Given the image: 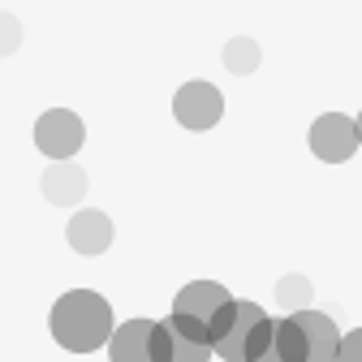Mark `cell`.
<instances>
[{"mask_svg":"<svg viewBox=\"0 0 362 362\" xmlns=\"http://www.w3.org/2000/svg\"><path fill=\"white\" fill-rule=\"evenodd\" d=\"M48 328H52V341L69 354H95L112 341L117 324H112V306L104 293L95 289H69L52 302V315H48Z\"/></svg>","mask_w":362,"mask_h":362,"instance_id":"1","label":"cell"},{"mask_svg":"<svg viewBox=\"0 0 362 362\" xmlns=\"http://www.w3.org/2000/svg\"><path fill=\"white\" fill-rule=\"evenodd\" d=\"M82 139H86V125L69 108H48V112L35 121V147L48 156L52 164H65L69 156H78Z\"/></svg>","mask_w":362,"mask_h":362,"instance_id":"2","label":"cell"},{"mask_svg":"<svg viewBox=\"0 0 362 362\" xmlns=\"http://www.w3.org/2000/svg\"><path fill=\"white\" fill-rule=\"evenodd\" d=\"M306 143H310V151L320 156L324 164H345L362 143H358V125H354V117H345V112H324V117H315L310 121V129H306Z\"/></svg>","mask_w":362,"mask_h":362,"instance_id":"3","label":"cell"},{"mask_svg":"<svg viewBox=\"0 0 362 362\" xmlns=\"http://www.w3.org/2000/svg\"><path fill=\"white\" fill-rule=\"evenodd\" d=\"M173 117H177V125L203 134V129H211L224 117V95L211 82H186L173 95Z\"/></svg>","mask_w":362,"mask_h":362,"instance_id":"4","label":"cell"},{"mask_svg":"<svg viewBox=\"0 0 362 362\" xmlns=\"http://www.w3.org/2000/svg\"><path fill=\"white\" fill-rule=\"evenodd\" d=\"M65 238H69V246H74L78 255L95 259V255H104V250L112 246V220H108L104 211H95V207H82V211L69 216Z\"/></svg>","mask_w":362,"mask_h":362,"instance_id":"5","label":"cell"},{"mask_svg":"<svg viewBox=\"0 0 362 362\" xmlns=\"http://www.w3.org/2000/svg\"><path fill=\"white\" fill-rule=\"evenodd\" d=\"M229 302H233V293L224 289V285H216V281H190L186 289L173 298V315H190V320L211 324Z\"/></svg>","mask_w":362,"mask_h":362,"instance_id":"6","label":"cell"},{"mask_svg":"<svg viewBox=\"0 0 362 362\" xmlns=\"http://www.w3.org/2000/svg\"><path fill=\"white\" fill-rule=\"evenodd\" d=\"M86 173L74 164V160H65V164H48V173L39 177V190H43V199H48L52 207H78L82 199H86Z\"/></svg>","mask_w":362,"mask_h":362,"instance_id":"7","label":"cell"},{"mask_svg":"<svg viewBox=\"0 0 362 362\" xmlns=\"http://www.w3.org/2000/svg\"><path fill=\"white\" fill-rule=\"evenodd\" d=\"M302 337H306V362H337L341 354V332L324 310H298L293 315Z\"/></svg>","mask_w":362,"mask_h":362,"instance_id":"8","label":"cell"},{"mask_svg":"<svg viewBox=\"0 0 362 362\" xmlns=\"http://www.w3.org/2000/svg\"><path fill=\"white\" fill-rule=\"evenodd\" d=\"M151 337H156V320H125L108 341V358L112 362H156Z\"/></svg>","mask_w":362,"mask_h":362,"instance_id":"9","label":"cell"},{"mask_svg":"<svg viewBox=\"0 0 362 362\" xmlns=\"http://www.w3.org/2000/svg\"><path fill=\"white\" fill-rule=\"evenodd\" d=\"M263 320H267V310H263L259 302H238V324L229 328V337L216 345V358H224V362H246L250 337H255V328H259Z\"/></svg>","mask_w":362,"mask_h":362,"instance_id":"10","label":"cell"},{"mask_svg":"<svg viewBox=\"0 0 362 362\" xmlns=\"http://www.w3.org/2000/svg\"><path fill=\"white\" fill-rule=\"evenodd\" d=\"M164 332H168V362H207L216 349L207 345V341H194V337H186L173 320H164Z\"/></svg>","mask_w":362,"mask_h":362,"instance_id":"11","label":"cell"},{"mask_svg":"<svg viewBox=\"0 0 362 362\" xmlns=\"http://www.w3.org/2000/svg\"><path fill=\"white\" fill-rule=\"evenodd\" d=\"M259 61H263V52H259V43H255V39L238 35V39L224 43V69H229V74H255Z\"/></svg>","mask_w":362,"mask_h":362,"instance_id":"12","label":"cell"},{"mask_svg":"<svg viewBox=\"0 0 362 362\" xmlns=\"http://www.w3.org/2000/svg\"><path fill=\"white\" fill-rule=\"evenodd\" d=\"M276 306L298 315V310H310V281L298 276V272H289V276L276 281Z\"/></svg>","mask_w":362,"mask_h":362,"instance_id":"13","label":"cell"},{"mask_svg":"<svg viewBox=\"0 0 362 362\" xmlns=\"http://www.w3.org/2000/svg\"><path fill=\"white\" fill-rule=\"evenodd\" d=\"M276 354L285 358V362H306V337H302V328H298V320L293 315H285V320H276Z\"/></svg>","mask_w":362,"mask_h":362,"instance_id":"14","label":"cell"},{"mask_svg":"<svg viewBox=\"0 0 362 362\" xmlns=\"http://www.w3.org/2000/svg\"><path fill=\"white\" fill-rule=\"evenodd\" d=\"M18 43H22V22H18L13 13L0 9V57H13Z\"/></svg>","mask_w":362,"mask_h":362,"instance_id":"15","label":"cell"},{"mask_svg":"<svg viewBox=\"0 0 362 362\" xmlns=\"http://www.w3.org/2000/svg\"><path fill=\"white\" fill-rule=\"evenodd\" d=\"M233 324H238V298H233V302H229V306H224V310L216 315V320L207 324V332H211V345H220L224 337H229V328H233Z\"/></svg>","mask_w":362,"mask_h":362,"instance_id":"16","label":"cell"},{"mask_svg":"<svg viewBox=\"0 0 362 362\" xmlns=\"http://www.w3.org/2000/svg\"><path fill=\"white\" fill-rule=\"evenodd\" d=\"M337 362H362V328H354V332L341 337V354H337Z\"/></svg>","mask_w":362,"mask_h":362,"instance_id":"17","label":"cell"},{"mask_svg":"<svg viewBox=\"0 0 362 362\" xmlns=\"http://www.w3.org/2000/svg\"><path fill=\"white\" fill-rule=\"evenodd\" d=\"M151 354H156V362H168V332H164V320H156V337H151Z\"/></svg>","mask_w":362,"mask_h":362,"instance_id":"18","label":"cell"},{"mask_svg":"<svg viewBox=\"0 0 362 362\" xmlns=\"http://www.w3.org/2000/svg\"><path fill=\"white\" fill-rule=\"evenodd\" d=\"M259 362H285V358H281V354H276V345H272V349H267V354H263V358H259Z\"/></svg>","mask_w":362,"mask_h":362,"instance_id":"19","label":"cell"},{"mask_svg":"<svg viewBox=\"0 0 362 362\" xmlns=\"http://www.w3.org/2000/svg\"><path fill=\"white\" fill-rule=\"evenodd\" d=\"M354 125H358V143H362V112H358V117H354Z\"/></svg>","mask_w":362,"mask_h":362,"instance_id":"20","label":"cell"}]
</instances>
